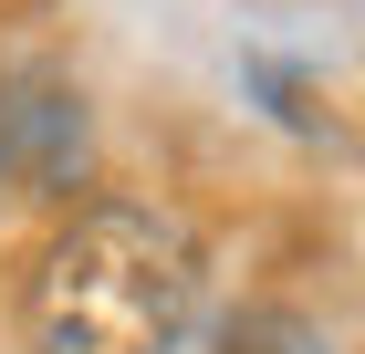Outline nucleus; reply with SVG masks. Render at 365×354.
<instances>
[{"label": "nucleus", "mask_w": 365, "mask_h": 354, "mask_svg": "<svg viewBox=\"0 0 365 354\" xmlns=\"http://www.w3.org/2000/svg\"><path fill=\"white\" fill-rule=\"evenodd\" d=\"M209 302V250L157 198H84L21 281L31 354H178Z\"/></svg>", "instance_id": "obj_1"}, {"label": "nucleus", "mask_w": 365, "mask_h": 354, "mask_svg": "<svg viewBox=\"0 0 365 354\" xmlns=\"http://www.w3.org/2000/svg\"><path fill=\"white\" fill-rule=\"evenodd\" d=\"M84 177V105L63 83H0V209L63 198Z\"/></svg>", "instance_id": "obj_2"}, {"label": "nucleus", "mask_w": 365, "mask_h": 354, "mask_svg": "<svg viewBox=\"0 0 365 354\" xmlns=\"http://www.w3.org/2000/svg\"><path fill=\"white\" fill-rule=\"evenodd\" d=\"M220 354H282V344H261V333H230V344Z\"/></svg>", "instance_id": "obj_3"}]
</instances>
